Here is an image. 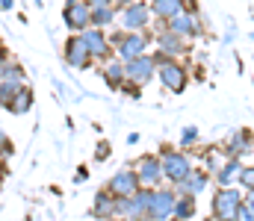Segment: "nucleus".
I'll use <instances>...</instances> for the list:
<instances>
[{
	"label": "nucleus",
	"mask_w": 254,
	"mask_h": 221,
	"mask_svg": "<svg viewBox=\"0 0 254 221\" xmlns=\"http://www.w3.org/2000/svg\"><path fill=\"white\" fill-rule=\"evenodd\" d=\"M6 59H9V56H6V50L0 47V62H6Z\"/></svg>",
	"instance_id": "obj_29"
},
{
	"label": "nucleus",
	"mask_w": 254,
	"mask_h": 221,
	"mask_svg": "<svg viewBox=\"0 0 254 221\" xmlns=\"http://www.w3.org/2000/svg\"><path fill=\"white\" fill-rule=\"evenodd\" d=\"M65 62L71 65V68H89V62H92V56H89V50H86V44H83V39L80 36H71L68 42H65Z\"/></svg>",
	"instance_id": "obj_9"
},
{
	"label": "nucleus",
	"mask_w": 254,
	"mask_h": 221,
	"mask_svg": "<svg viewBox=\"0 0 254 221\" xmlns=\"http://www.w3.org/2000/svg\"><path fill=\"white\" fill-rule=\"evenodd\" d=\"M154 68H157V65H154V56H145V53H142V56L130 59V62L125 65V77H127V80H133L136 86H142V83H148V80H151Z\"/></svg>",
	"instance_id": "obj_8"
},
{
	"label": "nucleus",
	"mask_w": 254,
	"mask_h": 221,
	"mask_svg": "<svg viewBox=\"0 0 254 221\" xmlns=\"http://www.w3.org/2000/svg\"><path fill=\"white\" fill-rule=\"evenodd\" d=\"M83 3H86V6H92V9H95V6H110V3H113V0H83Z\"/></svg>",
	"instance_id": "obj_26"
},
{
	"label": "nucleus",
	"mask_w": 254,
	"mask_h": 221,
	"mask_svg": "<svg viewBox=\"0 0 254 221\" xmlns=\"http://www.w3.org/2000/svg\"><path fill=\"white\" fill-rule=\"evenodd\" d=\"M240 207H243V201H240V195L234 189H222L216 195V201H213V210H216V216L222 221H234L237 213H240Z\"/></svg>",
	"instance_id": "obj_4"
},
{
	"label": "nucleus",
	"mask_w": 254,
	"mask_h": 221,
	"mask_svg": "<svg viewBox=\"0 0 254 221\" xmlns=\"http://www.w3.org/2000/svg\"><path fill=\"white\" fill-rule=\"evenodd\" d=\"M136 177H139V183H145V186H154L160 177H163V165H160V159L154 156V153H148V156H142L139 162H136Z\"/></svg>",
	"instance_id": "obj_10"
},
{
	"label": "nucleus",
	"mask_w": 254,
	"mask_h": 221,
	"mask_svg": "<svg viewBox=\"0 0 254 221\" xmlns=\"http://www.w3.org/2000/svg\"><path fill=\"white\" fill-rule=\"evenodd\" d=\"M3 177H6V168H3V165H0V180H3Z\"/></svg>",
	"instance_id": "obj_30"
},
{
	"label": "nucleus",
	"mask_w": 254,
	"mask_h": 221,
	"mask_svg": "<svg viewBox=\"0 0 254 221\" xmlns=\"http://www.w3.org/2000/svg\"><path fill=\"white\" fill-rule=\"evenodd\" d=\"M30 106H33V91L27 88V86H21L18 88V94H15V100L6 106L9 112H15V115H24V112H30Z\"/></svg>",
	"instance_id": "obj_14"
},
{
	"label": "nucleus",
	"mask_w": 254,
	"mask_h": 221,
	"mask_svg": "<svg viewBox=\"0 0 254 221\" xmlns=\"http://www.w3.org/2000/svg\"><path fill=\"white\" fill-rule=\"evenodd\" d=\"M116 213V198L110 195V192H101L98 198H95V216H101V219H110Z\"/></svg>",
	"instance_id": "obj_17"
},
{
	"label": "nucleus",
	"mask_w": 254,
	"mask_h": 221,
	"mask_svg": "<svg viewBox=\"0 0 254 221\" xmlns=\"http://www.w3.org/2000/svg\"><path fill=\"white\" fill-rule=\"evenodd\" d=\"M175 213H178V219H190L192 213H195V201L192 198H181V201H175Z\"/></svg>",
	"instance_id": "obj_21"
},
{
	"label": "nucleus",
	"mask_w": 254,
	"mask_h": 221,
	"mask_svg": "<svg viewBox=\"0 0 254 221\" xmlns=\"http://www.w3.org/2000/svg\"><path fill=\"white\" fill-rule=\"evenodd\" d=\"M237 177H240V162H237V159H231V162L222 168V174H219V183H222V186H228V183H234Z\"/></svg>",
	"instance_id": "obj_20"
},
{
	"label": "nucleus",
	"mask_w": 254,
	"mask_h": 221,
	"mask_svg": "<svg viewBox=\"0 0 254 221\" xmlns=\"http://www.w3.org/2000/svg\"><path fill=\"white\" fill-rule=\"evenodd\" d=\"M157 77H160V80H163V86H166V88H172V91H184V86H187V74H184V68H181L175 59L160 62Z\"/></svg>",
	"instance_id": "obj_7"
},
{
	"label": "nucleus",
	"mask_w": 254,
	"mask_h": 221,
	"mask_svg": "<svg viewBox=\"0 0 254 221\" xmlns=\"http://www.w3.org/2000/svg\"><path fill=\"white\" fill-rule=\"evenodd\" d=\"M237 219H240V221H254V210H249V207H240Z\"/></svg>",
	"instance_id": "obj_23"
},
{
	"label": "nucleus",
	"mask_w": 254,
	"mask_h": 221,
	"mask_svg": "<svg viewBox=\"0 0 254 221\" xmlns=\"http://www.w3.org/2000/svg\"><path fill=\"white\" fill-rule=\"evenodd\" d=\"M148 213H151V216H157V221L166 219L169 213H175V195H172V192H151Z\"/></svg>",
	"instance_id": "obj_11"
},
{
	"label": "nucleus",
	"mask_w": 254,
	"mask_h": 221,
	"mask_svg": "<svg viewBox=\"0 0 254 221\" xmlns=\"http://www.w3.org/2000/svg\"><path fill=\"white\" fill-rule=\"evenodd\" d=\"M195 136H198V130H195V127H190V130L184 133V139H181V145H190V142H195Z\"/></svg>",
	"instance_id": "obj_24"
},
{
	"label": "nucleus",
	"mask_w": 254,
	"mask_h": 221,
	"mask_svg": "<svg viewBox=\"0 0 254 221\" xmlns=\"http://www.w3.org/2000/svg\"><path fill=\"white\" fill-rule=\"evenodd\" d=\"M122 24H125L127 30H142L145 24H148V9L142 6V3H130L125 12H122Z\"/></svg>",
	"instance_id": "obj_12"
},
{
	"label": "nucleus",
	"mask_w": 254,
	"mask_h": 221,
	"mask_svg": "<svg viewBox=\"0 0 254 221\" xmlns=\"http://www.w3.org/2000/svg\"><path fill=\"white\" fill-rule=\"evenodd\" d=\"M160 165H163V174H166L172 183H181V180H187V174L192 171L190 156H187V153H178V150H166Z\"/></svg>",
	"instance_id": "obj_1"
},
{
	"label": "nucleus",
	"mask_w": 254,
	"mask_h": 221,
	"mask_svg": "<svg viewBox=\"0 0 254 221\" xmlns=\"http://www.w3.org/2000/svg\"><path fill=\"white\" fill-rule=\"evenodd\" d=\"M136 189H139V177H136V171H130V168L119 171V174L110 180V186H107V192H110L116 201H122V198H130Z\"/></svg>",
	"instance_id": "obj_5"
},
{
	"label": "nucleus",
	"mask_w": 254,
	"mask_h": 221,
	"mask_svg": "<svg viewBox=\"0 0 254 221\" xmlns=\"http://www.w3.org/2000/svg\"><path fill=\"white\" fill-rule=\"evenodd\" d=\"M36 3H42V0H36Z\"/></svg>",
	"instance_id": "obj_31"
},
{
	"label": "nucleus",
	"mask_w": 254,
	"mask_h": 221,
	"mask_svg": "<svg viewBox=\"0 0 254 221\" xmlns=\"http://www.w3.org/2000/svg\"><path fill=\"white\" fill-rule=\"evenodd\" d=\"M151 12L160 18H175L178 12H184V0H154Z\"/></svg>",
	"instance_id": "obj_16"
},
{
	"label": "nucleus",
	"mask_w": 254,
	"mask_h": 221,
	"mask_svg": "<svg viewBox=\"0 0 254 221\" xmlns=\"http://www.w3.org/2000/svg\"><path fill=\"white\" fill-rule=\"evenodd\" d=\"M246 207H249V210H254V189L249 192V204H246Z\"/></svg>",
	"instance_id": "obj_27"
},
{
	"label": "nucleus",
	"mask_w": 254,
	"mask_h": 221,
	"mask_svg": "<svg viewBox=\"0 0 254 221\" xmlns=\"http://www.w3.org/2000/svg\"><path fill=\"white\" fill-rule=\"evenodd\" d=\"M104 80H107L110 86H122V80H127L125 65H122V62H110V65L104 68Z\"/></svg>",
	"instance_id": "obj_19"
},
{
	"label": "nucleus",
	"mask_w": 254,
	"mask_h": 221,
	"mask_svg": "<svg viewBox=\"0 0 254 221\" xmlns=\"http://www.w3.org/2000/svg\"><path fill=\"white\" fill-rule=\"evenodd\" d=\"M207 171H190L187 174V180H181L178 186H181V192H190V195H195V192H201L204 186H207Z\"/></svg>",
	"instance_id": "obj_15"
},
{
	"label": "nucleus",
	"mask_w": 254,
	"mask_h": 221,
	"mask_svg": "<svg viewBox=\"0 0 254 221\" xmlns=\"http://www.w3.org/2000/svg\"><path fill=\"white\" fill-rule=\"evenodd\" d=\"M0 156H12V142L6 133H0Z\"/></svg>",
	"instance_id": "obj_22"
},
{
	"label": "nucleus",
	"mask_w": 254,
	"mask_h": 221,
	"mask_svg": "<svg viewBox=\"0 0 254 221\" xmlns=\"http://www.w3.org/2000/svg\"><path fill=\"white\" fill-rule=\"evenodd\" d=\"M12 6V0H0V9H9Z\"/></svg>",
	"instance_id": "obj_28"
},
{
	"label": "nucleus",
	"mask_w": 254,
	"mask_h": 221,
	"mask_svg": "<svg viewBox=\"0 0 254 221\" xmlns=\"http://www.w3.org/2000/svg\"><path fill=\"white\" fill-rule=\"evenodd\" d=\"M107 153H110V145L101 142V145H98V159H107Z\"/></svg>",
	"instance_id": "obj_25"
},
{
	"label": "nucleus",
	"mask_w": 254,
	"mask_h": 221,
	"mask_svg": "<svg viewBox=\"0 0 254 221\" xmlns=\"http://www.w3.org/2000/svg\"><path fill=\"white\" fill-rule=\"evenodd\" d=\"M116 42H119V56L130 62V59H136V56L145 53L151 36H145V33H125V36H116Z\"/></svg>",
	"instance_id": "obj_2"
},
{
	"label": "nucleus",
	"mask_w": 254,
	"mask_h": 221,
	"mask_svg": "<svg viewBox=\"0 0 254 221\" xmlns=\"http://www.w3.org/2000/svg\"><path fill=\"white\" fill-rule=\"evenodd\" d=\"M116 21V12L110 9V6H95L92 9V24L101 30V27H107V24H113Z\"/></svg>",
	"instance_id": "obj_18"
},
{
	"label": "nucleus",
	"mask_w": 254,
	"mask_h": 221,
	"mask_svg": "<svg viewBox=\"0 0 254 221\" xmlns=\"http://www.w3.org/2000/svg\"><path fill=\"white\" fill-rule=\"evenodd\" d=\"M65 24H68V30H74V33H83V30H89V24H92V6H86L83 0H77V3H71V6H65Z\"/></svg>",
	"instance_id": "obj_6"
},
{
	"label": "nucleus",
	"mask_w": 254,
	"mask_h": 221,
	"mask_svg": "<svg viewBox=\"0 0 254 221\" xmlns=\"http://www.w3.org/2000/svg\"><path fill=\"white\" fill-rule=\"evenodd\" d=\"M178 221H181V219H178Z\"/></svg>",
	"instance_id": "obj_32"
},
{
	"label": "nucleus",
	"mask_w": 254,
	"mask_h": 221,
	"mask_svg": "<svg viewBox=\"0 0 254 221\" xmlns=\"http://www.w3.org/2000/svg\"><path fill=\"white\" fill-rule=\"evenodd\" d=\"M169 33H178V36H195L198 33V21L187 15V12H178L175 18H169Z\"/></svg>",
	"instance_id": "obj_13"
},
{
	"label": "nucleus",
	"mask_w": 254,
	"mask_h": 221,
	"mask_svg": "<svg viewBox=\"0 0 254 221\" xmlns=\"http://www.w3.org/2000/svg\"><path fill=\"white\" fill-rule=\"evenodd\" d=\"M80 39H83V44H86V50H89L92 59H110V42H107V33H101L98 27H89V30L80 33Z\"/></svg>",
	"instance_id": "obj_3"
}]
</instances>
